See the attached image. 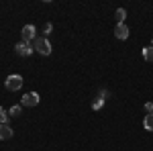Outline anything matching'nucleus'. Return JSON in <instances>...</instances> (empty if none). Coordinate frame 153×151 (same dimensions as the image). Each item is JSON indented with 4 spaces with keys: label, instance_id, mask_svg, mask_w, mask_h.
<instances>
[{
    "label": "nucleus",
    "instance_id": "f257e3e1",
    "mask_svg": "<svg viewBox=\"0 0 153 151\" xmlns=\"http://www.w3.org/2000/svg\"><path fill=\"white\" fill-rule=\"evenodd\" d=\"M33 49L39 51L41 55H49V53H51V43H49L45 37H35V41H33Z\"/></svg>",
    "mask_w": 153,
    "mask_h": 151
},
{
    "label": "nucleus",
    "instance_id": "f03ea898",
    "mask_svg": "<svg viewBox=\"0 0 153 151\" xmlns=\"http://www.w3.org/2000/svg\"><path fill=\"white\" fill-rule=\"evenodd\" d=\"M4 86H6L8 92H16V90L23 88V78L21 76H8L6 82H4Z\"/></svg>",
    "mask_w": 153,
    "mask_h": 151
},
{
    "label": "nucleus",
    "instance_id": "7ed1b4c3",
    "mask_svg": "<svg viewBox=\"0 0 153 151\" xmlns=\"http://www.w3.org/2000/svg\"><path fill=\"white\" fill-rule=\"evenodd\" d=\"M39 104V94L35 92H29L23 96V102H21V106H29V108H33V106Z\"/></svg>",
    "mask_w": 153,
    "mask_h": 151
},
{
    "label": "nucleus",
    "instance_id": "20e7f679",
    "mask_svg": "<svg viewBox=\"0 0 153 151\" xmlns=\"http://www.w3.org/2000/svg\"><path fill=\"white\" fill-rule=\"evenodd\" d=\"M14 49H16V53H19V55H23V57L31 55V53L35 51V49H33V45H31V43H27V41H21V43L14 47Z\"/></svg>",
    "mask_w": 153,
    "mask_h": 151
},
{
    "label": "nucleus",
    "instance_id": "39448f33",
    "mask_svg": "<svg viewBox=\"0 0 153 151\" xmlns=\"http://www.w3.org/2000/svg\"><path fill=\"white\" fill-rule=\"evenodd\" d=\"M21 35H23V41H27V43L35 41V27H33V25H25Z\"/></svg>",
    "mask_w": 153,
    "mask_h": 151
},
{
    "label": "nucleus",
    "instance_id": "423d86ee",
    "mask_svg": "<svg viewBox=\"0 0 153 151\" xmlns=\"http://www.w3.org/2000/svg\"><path fill=\"white\" fill-rule=\"evenodd\" d=\"M114 37H117V39H120V41H125V39L129 37V27H127L125 23L117 25V27H114Z\"/></svg>",
    "mask_w": 153,
    "mask_h": 151
},
{
    "label": "nucleus",
    "instance_id": "0eeeda50",
    "mask_svg": "<svg viewBox=\"0 0 153 151\" xmlns=\"http://www.w3.org/2000/svg\"><path fill=\"white\" fill-rule=\"evenodd\" d=\"M0 139H2V141L12 139V129H10V125H0Z\"/></svg>",
    "mask_w": 153,
    "mask_h": 151
},
{
    "label": "nucleus",
    "instance_id": "6e6552de",
    "mask_svg": "<svg viewBox=\"0 0 153 151\" xmlns=\"http://www.w3.org/2000/svg\"><path fill=\"white\" fill-rule=\"evenodd\" d=\"M114 16H117V25L125 23V19H127V10H125V8H117V12H114Z\"/></svg>",
    "mask_w": 153,
    "mask_h": 151
},
{
    "label": "nucleus",
    "instance_id": "1a4fd4ad",
    "mask_svg": "<svg viewBox=\"0 0 153 151\" xmlns=\"http://www.w3.org/2000/svg\"><path fill=\"white\" fill-rule=\"evenodd\" d=\"M143 57H145V61H153V45L143 49Z\"/></svg>",
    "mask_w": 153,
    "mask_h": 151
},
{
    "label": "nucleus",
    "instance_id": "9d476101",
    "mask_svg": "<svg viewBox=\"0 0 153 151\" xmlns=\"http://www.w3.org/2000/svg\"><path fill=\"white\" fill-rule=\"evenodd\" d=\"M143 127L147 129V131H153V115H147V116H145V121H143Z\"/></svg>",
    "mask_w": 153,
    "mask_h": 151
},
{
    "label": "nucleus",
    "instance_id": "9b49d317",
    "mask_svg": "<svg viewBox=\"0 0 153 151\" xmlns=\"http://www.w3.org/2000/svg\"><path fill=\"white\" fill-rule=\"evenodd\" d=\"M0 125H8V115L2 106H0Z\"/></svg>",
    "mask_w": 153,
    "mask_h": 151
},
{
    "label": "nucleus",
    "instance_id": "f8f14e48",
    "mask_svg": "<svg viewBox=\"0 0 153 151\" xmlns=\"http://www.w3.org/2000/svg\"><path fill=\"white\" fill-rule=\"evenodd\" d=\"M21 108H23V106H21V104L12 106L10 110H8V115H10V116H19V115H21Z\"/></svg>",
    "mask_w": 153,
    "mask_h": 151
},
{
    "label": "nucleus",
    "instance_id": "ddd939ff",
    "mask_svg": "<svg viewBox=\"0 0 153 151\" xmlns=\"http://www.w3.org/2000/svg\"><path fill=\"white\" fill-rule=\"evenodd\" d=\"M145 110H147L149 115H153V102H147V104H145Z\"/></svg>",
    "mask_w": 153,
    "mask_h": 151
}]
</instances>
